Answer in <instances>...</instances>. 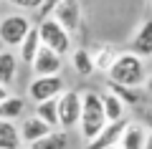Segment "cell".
Returning a JSON list of instances; mask_svg holds the SVG:
<instances>
[{"mask_svg": "<svg viewBox=\"0 0 152 149\" xmlns=\"http://www.w3.org/2000/svg\"><path fill=\"white\" fill-rule=\"evenodd\" d=\"M107 81L112 84H122V86H134V89H142L147 73H145V58H140L137 53L132 51H119L114 63L109 66Z\"/></svg>", "mask_w": 152, "mask_h": 149, "instance_id": "6da1fadb", "label": "cell"}, {"mask_svg": "<svg viewBox=\"0 0 152 149\" xmlns=\"http://www.w3.org/2000/svg\"><path fill=\"white\" fill-rule=\"evenodd\" d=\"M107 119H104V109H102V94L99 91H81V119H79V134L84 142L94 139L99 132L104 129Z\"/></svg>", "mask_w": 152, "mask_h": 149, "instance_id": "7a4b0ae2", "label": "cell"}, {"mask_svg": "<svg viewBox=\"0 0 152 149\" xmlns=\"http://www.w3.org/2000/svg\"><path fill=\"white\" fill-rule=\"evenodd\" d=\"M31 28H33L31 15H26V13H20V10L5 13V15L0 18V43H3L8 51H18Z\"/></svg>", "mask_w": 152, "mask_h": 149, "instance_id": "3957f363", "label": "cell"}, {"mask_svg": "<svg viewBox=\"0 0 152 149\" xmlns=\"http://www.w3.org/2000/svg\"><path fill=\"white\" fill-rule=\"evenodd\" d=\"M38 36H41V46L53 51L58 56H69L74 43H71V33L64 31V25L53 20V18H43V20H38Z\"/></svg>", "mask_w": 152, "mask_h": 149, "instance_id": "277c9868", "label": "cell"}, {"mask_svg": "<svg viewBox=\"0 0 152 149\" xmlns=\"http://www.w3.org/2000/svg\"><path fill=\"white\" fill-rule=\"evenodd\" d=\"M56 109H58V129H64V132L76 129L79 119H81V91L66 89L56 99Z\"/></svg>", "mask_w": 152, "mask_h": 149, "instance_id": "5b68a950", "label": "cell"}, {"mask_svg": "<svg viewBox=\"0 0 152 149\" xmlns=\"http://www.w3.org/2000/svg\"><path fill=\"white\" fill-rule=\"evenodd\" d=\"M69 89L64 81V76H33V81L28 84V99L33 104L48 101V99H58L64 91Z\"/></svg>", "mask_w": 152, "mask_h": 149, "instance_id": "8992f818", "label": "cell"}, {"mask_svg": "<svg viewBox=\"0 0 152 149\" xmlns=\"http://www.w3.org/2000/svg\"><path fill=\"white\" fill-rule=\"evenodd\" d=\"M58 25H64V31H69L74 36L79 28H81V18H84V10H81V0H61L56 10L51 13Z\"/></svg>", "mask_w": 152, "mask_h": 149, "instance_id": "52a82bcc", "label": "cell"}, {"mask_svg": "<svg viewBox=\"0 0 152 149\" xmlns=\"http://www.w3.org/2000/svg\"><path fill=\"white\" fill-rule=\"evenodd\" d=\"M127 121H129V119H124V121H107L104 129L94 139L84 142V149H109V147H117L122 132H124V126H127Z\"/></svg>", "mask_w": 152, "mask_h": 149, "instance_id": "ba28073f", "label": "cell"}, {"mask_svg": "<svg viewBox=\"0 0 152 149\" xmlns=\"http://www.w3.org/2000/svg\"><path fill=\"white\" fill-rule=\"evenodd\" d=\"M61 68H64V56L53 53V51H48V48H43V46H41L38 56L31 63L33 76H58Z\"/></svg>", "mask_w": 152, "mask_h": 149, "instance_id": "9c48e42d", "label": "cell"}, {"mask_svg": "<svg viewBox=\"0 0 152 149\" xmlns=\"http://www.w3.org/2000/svg\"><path fill=\"white\" fill-rule=\"evenodd\" d=\"M18 132H20V142L28 147V144L43 139L46 134L51 132V126H48V124H43L36 114H31V116H23V124L18 126Z\"/></svg>", "mask_w": 152, "mask_h": 149, "instance_id": "30bf717a", "label": "cell"}, {"mask_svg": "<svg viewBox=\"0 0 152 149\" xmlns=\"http://www.w3.org/2000/svg\"><path fill=\"white\" fill-rule=\"evenodd\" d=\"M69 58H71V68H74L76 76L89 78V76L96 73V68H94V56H91V51H89V48H84V46L71 48Z\"/></svg>", "mask_w": 152, "mask_h": 149, "instance_id": "8fae6325", "label": "cell"}, {"mask_svg": "<svg viewBox=\"0 0 152 149\" xmlns=\"http://www.w3.org/2000/svg\"><path fill=\"white\" fill-rule=\"evenodd\" d=\"M18 68H20L18 53L3 48V51H0V84L10 89V86L15 84V78H18Z\"/></svg>", "mask_w": 152, "mask_h": 149, "instance_id": "7c38bea8", "label": "cell"}, {"mask_svg": "<svg viewBox=\"0 0 152 149\" xmlns=\"http://www.w3.org/2000/svg\"><path fill=\"white\" fill-rule=\"evenodd\" d=\"M132 53H137L140 58H150L152 56V18L145 20L132 36Z\"/></svg>", "mask_w": 152, "mask_h": 149, "instance_id": "4fadbf2b", "label": "cell"}, {"mask_svg": "<svg viewBox=\"0 0 152 149\" xmlns=\"http://www.w3.org/2000/svg\"><path fill=\"white\" fill-rule=\"evenodd\" d=\"M145 137H147L145 124L127 121V126H124V132H122L117 147H119V149H142V147H145Z\"/></svg>", "mask_w": 152, "mask_h": 149, "instance_id": "5bb4252c", "label": "cell"}, {"mask_svg": "<svg viewBox=\"0 0 152 149\" xmlns=\"http://www.w3.org/2000/svg\"><path fill=\"white\" fill-rule=\"evenodd\" d=\"M102 109H104V119L107 121H124V119H129V109L112 91H104L102 94Z\"/></svg>", "mask_w": 152, "mask_h": 149, "instance_id": "9a60e30c", "label": "cell"}, {"mask_svg": "<svg viewBox=\"0 0 152 149\" xmlns=\"http://www.w3.org/2000/svg\"><path fill=\"white\" fill-rule=\"evenodd\" d=\"M38 51H41V36H38V28L33 25L31 31H28V36L23 38L20 48H18V61H23L26 66H31L33 58L38 56Z\"/></svg>", "mask_w": 152, "mask_h": 149, "instance_id": "2e32d148", "label": "cell"}, {"mask_svg": "<svg viewBox=\"0 0 152 149\" xmlns=\"http://www.w3.org/2000/svg\"><path fill=\"white\" fill-rule=\"evenodd\" d=\"M26 116V99L23 96H8L5 101H0V119L3 121H15Z\"/></svg>", "mask_w": 152, "mask_h": 149, "instance_id": "e0dca14e", "label": "cell"}, {"mask_svg": "<svg viewBox=\"0 0 152 149\" xmlns=\"http://www.w3.org/2000/svg\"><path fill=\"white\" fill-rule=\"evenodd\" d=\"M26 149H69V134L64 129H51L43 139L28 144Z\"/></svg>", "mask_w": 152, "mask_h": 149, "instance_id": "ac0fdd59", "label": "cell"}, {"mask_svg": "<svg viewBox=\"0 0 152 149\" xmlns=\"http://www.w3.org/2000/svg\"><path fill=\"white\" fill-rule=\"evenodd\" d=\"M107 91H112L127 109L142 104V91L134 89V86H122V84H112V81H107Z\"/></svg>", "mask_w": 152, "mask_h": 149, "instance_id": "d6986e66", "label": "cell"}, {"mask_svg": "<svg viewBox=\"0 0 152 149\" xmlns=\"http://www.w3.org/2000/svg\"><path fill=\"white\" fill-rule=\"evenodd\" d=\"M0 149H23L20 132L15 121H3L0 119Z\"/></svg>", "mask_w": 152, "mask_h": 149, "instance_id": "ffe728a7", "label": "cell"}, {"mask_svg": "<svg viewBox=\"0 0 152 149\" xmlns=\"http://www.w3.org/2000/svg\"><path fill=\"white\" fill-rule=\"evenodd\" d=\"M33 114H36L43 124H48L51 129H58V109H56V99L33 104Z\"/></svg>", "mask_w": 152, "mask_h": 149, "instance_id": "44dd1931", "label": "cell"}, {"mask_svg": "<svg viewBox=\"0 0 152 149\" xmlns=\"http://www.w3.org/2000/svg\"><path fill=\"white\" fill-rule=\"evenodd\" d=\"M117 48L114 46H109V43H104V46H99L96 51H91V56H94V68L99 71V73H107L109 71V66L114 63V58H117Z\"/></svg>", "mask_w": 152, "mask_h": 149, "instance_id": "7402d4cb", "label": "cell"}, {"mask_svg": "<svg viewBox=\"0 0 152 149\" xmlns=\"http://www.w3.org/2000/svg\"><path fill=\"white\" fill-rule=\"evenodd\" d=\"M5 3H10L15 10L20 13H28V10H38V8L43 5V0H5Z\"/></svg>", "mask_w": 152, "mask_h": 149, "instance_id": "603a6c76", "label": "cell"}, {"mask_svg": "<svg viewBox=\"0 0 152 149\" xmlns=\"http://www.w3.org/2000/svg\"><path fill=\"white\" fill-rule=\"evenodd\" d=\"M61 0H43V5L38 8V15H41V20L43 18H51V13L56 10V5H58Z\"/></svg>", "mask_w": 152, "mask_h": 149, "instance_id": "cb8c5ba5", "label": "cell"}, {"mask_svg": "<svg viewBox=\"0 0 152 149\" xmlns=\"http://www.w3.org/2000/svg\"><path fill=\"white\" fill-rule=\"evenodd\" d=\"M142 86H145V91L152 96V73H147V78H145V84H142Z\"/></svg>", "mask_w": 152, "mask_h": 149, "instance_id": "d4e9b609", "label": "cell"}, {"mask_svg": "<svg viewBox=\"0 0 152 149\" xmlns=\"http://www.w3.org/2000/svg\"><path fill=\"white\" fill-rule=\"evenodd\" d=\"M8 96H10V89H8V86H3V84H0V101H5Z\"/></svg>", "mask_w": 152, "mask_h": 149, "instance_id": "484cf974", "label": "cell"}, {"mask_svg": "<svg viewBox=\"0 0 152 149\" xmlns=\"http://www.w3.org/2000/svg\"><path fill=\"white\" fill-rule=\"evenodd\" d=\"M142 149H152V132H147V137H145V147Z\"/></svg>", "mask_w": 152, "mask_h": 149, "instance_id": "4316f807", "label": "cell"}, {"mask_svg": "<svg viewBox=\"0 0 152 149\" xmlns=\"http://www.w3.org/2000/svg\"><path fill=\"white\" fill-rule=\"evenodd\" d=\"M147 132H152V114H147Z\"/></svg>", "mask_w": 152, "mask_h": 149, "instance_id": "83f0119b", "label": "cell"}, {"mask_svg": "<svg viewBox=\"0 0 152 149\" xmlns=\"http://www.w3.org/2000/svg\"><path fill=\"white\" fill-rule=\"evenodd\" d=\"M109 149H119V147H109Z\"/></svg>", "mask_w": 152, "mask_h": 149, "instance_id": "f1b7e54d", "label": "cell"}, {"mask_svg": "<svg viewBox=\"0 0 152 149\" xmlns=\"http://www.w3.org/2000/svg\"><path fill=\"white\" fill-rule=\"evenodd\" d=\"M3 3H5V0H0V5H3Z\"/></svg>", "mask_w": 152, "mask_h": 149, "instance_id": "f546056e", "label": "cell"}]
</instances>
